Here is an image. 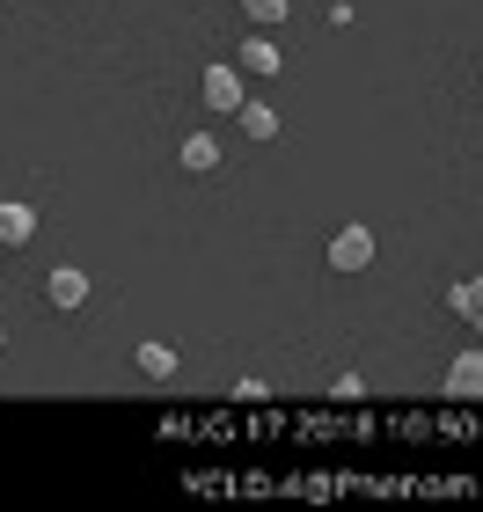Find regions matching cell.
<instances>
[{"mask_svg": "<svg viewBox=\"0 0 483 512\" xmlns=\"http://www.w3.org/2000/svg\"><path fill=\"white\" fill-rule=\"evenodd\" d=\"M366 264H374V227H337L330 271H366Z\"/></svg>", "mask_w": 483, "mask_h": 512, "instance_id": "2", "label": "cell"}, {"mask_svg": "<svg viewBox=\"0 0 483 512\" xmlns=\"http://www.w3.org/2000/svg\"><path fill=\"white\" fill-rule=\"evenodd\" d=\"M198 96H205V110H220V118H235V103H242V66H235V59H220V66H205V81H198Z\"/></svg>", "mask_w": 483, "mask_h": 512, "instance_id": "1", "label": "cell"}, {"mask_svg": "<svg viewBox=\"0 0 483 512\" xmlns=\"http://www.w3.org/2000/svg\"><path fill=\"white\" fill-rule=\"evenodd\" d=\"M44 300H52L59 315H74V308H88V271H74V264H59L52 278H44Z\"/></svg>", "mask_w": 483, "mask_h": 512, "instance_id": "3", "label": "cell"}, {"mask_svg": "<svg viewBox=\"0 0 483 512\" xmlns=\"http://www.w3.org/2000/svg\"><path fill=\"white\" fill-rule=\"evenodd\" d=\"M235 8L257 22V30H271V22H286V0H235Z\"/></svg>", "mask_w": 483, "mask_h": 512, "instance_id": "10", "label": "cell"}, {"mask_svg": "<svg viewBox=\"0 0 483 512\" xmlns=\"http://www.w3.org/2000/svg\"><path fill=\"white\" fill-rule=\"evenodd\" d=\"M235 66H242V74H257V81H279V44H271V37H249L242 52H235Z\"/></svg>", "mask_w": 483, "mask_h": 512, "instance_id": "5", "label": "cell"}, {"mask_svg": "<svg viewBox=\"0 0 483 512\" xmlns=\"http://www.w3.org/2000/svg\"><path fill=\"white\" fill-rule=\"evenodd\" d=\"M235 118H242L249 139H279V110H271V103H249V96H242V103H235Z\"/></svg>", "mask_w": 483, "mask_h": 512, "instance_id": "8", "label": "cell"}, {"mask_svg": "<svg viewBox=\"0 0 483 512\" xmlns=\"http://www.w3.org/2000/svg\"><path fill=\"white\" fill-rule=\"evenodd\" d=\"M37 242V213L22 198H0V249H30Z\"/></svg>", "mask_w": 483, "mask_h": 512, "instance_id": "4", "label": "cell"}, {"mask_svg": "<svg viewBox=\"0 0 483 512\" xmlns=\"http://www.w3.org/2000/svg\"><path fill=\"white\" fill-rule=\"evenodd\" d=\"M140 374L147 381H169L176 374V352H169V344H140Z\"/></svg>", "mask_w": 483, "mask_h": 512, "instance_id": "9", "label": "cell"}, {"mask_svg": "<svg viewBox=\"0 0 483 512\" xmlns=\"http://www.w3.org/2000/svg\"><path fill=\"white\" fill-rule=\"evenodd\" d=\"M0 352H8V330H0Z\"/></svg>", "mask_w": 483, "mask_h": 512, "instance_id": "12", "label": "cell"}, {"mask_svg": "<svg viewBox=\"0 0 483 512\" xmlns=\"http://www.w3.org/2000/svg\"><path fill=\"white\" fill-rule=\"evenodd\" d=\"M476 300H483V286H476V278H462V286H454V293H447V308L476 322V315H483V308H476Z\"/></svg>", "mask_w": 483, "mask_h": 512, "instance_id": "11", "label": "cell"}, {"mask_svg": "<svg viewBox=\"0 0 483 512\" xmlns=\"http://www.w3.org/2000/svg\"><path fill=\"white\" fill-rule=\"evenodd\" d=\"M476 388H483V352H462V359L447 366V395H462V403H469Z\"/></svg>", "mask_w": 483, "mask_h": 512, "instance_id": "7", "label": "cell"}, {"mask_svg": "<svg viewBox=\"0 0 483 512\" xmlns=\"http://www.w3.org/2000/svg\"><path fill=\"white\" fill-rule=\"evenodd\" d=\"M176 161H183L191 176H213V169H220V139H213V132H191V139L176 147Z\"/></svg>", "mask_w": 483, "mask_h": 512, "instance_id": "6", "label": "cell"}]
</instances>
